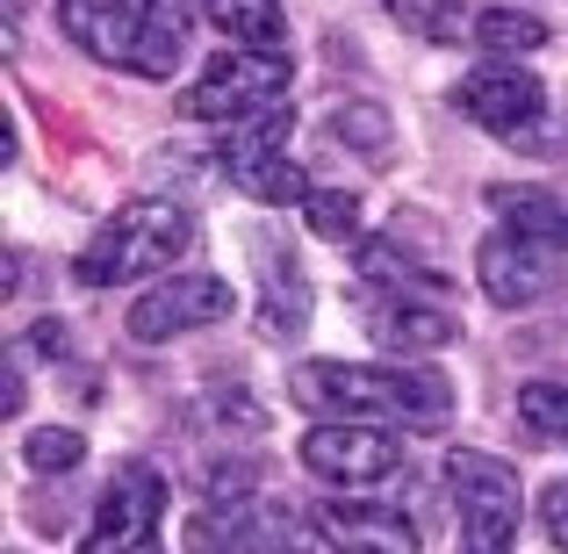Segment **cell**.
Segmentation results:
<instances>
[{
    "label": "cell",
    "instance_id": "cell-1",
    "mask_svg": "<svg viewBox=\"0 0 568 554\" xmlns=\"http://www.w3.org/2000/svg\"><path fill=\"white\" fill-rule=\"evenodd\" d=\"M288 396L303 411L324 417H361V425H410V432H439L454 417V389L439 367H375V361H303L288 374Z\"/></svg>",
    "mask_w": 568,
    "mask_h": 554
},
{
    "label": "cell",
    "instance_id": "cell-2",
    "mask_svg": "<svg viewBox=\"0 0 568 554\" xmlns=\"http://www.w3.org/2000/svg\"><path fill=\"white\" fill-rule=\"evenodd\" d=\"M58 29L101 66H123L138 80H166L187 58L194 8L187 0H58Z\"/></svg>",
    "mask_w": 568,
    "mask_h": 554
},
{
    "label": "cell",
    "instance_id": "cell-3",
    "mask_svg": "<svg viewBox=\"0 0 568 554\" xmlns=\"http://www.w3.org/2000/svg\"><path fill=\"white\" fill-rule=\"evenodd\" d=\"M194 245V216L181 202H123L72 260L80 289H130V281H166Z\"/></svg>",
    "mask_w": 568,
    "mask_h": 554
},
{
    "label": "cell",
    "instance_id": "cell-4",
    "mask_svg": "<svg viewBox=\"0 0 568 554\" xmlns=\"http://www.w3.org/2000/svg\"><path fill=\"white\" fill-rule=\"evenodd\" d=\"M446 497H454V533L460 554H511L518 547V518H526V490L483 446L446 454Z\"/></svg>",
    "mask_w": 568,
    "mask_h": 554
},
{
    "label": "cell",
    "instance_id": "cell-5",
    "mask_svg": "<svg viewBox=\"0 0 568 554\" xmlns=\"http://www.w3.org/2000/svg\"><path fill=\"white\" fill-rule=\"evenodd\" d=\"M288 87H295V66H288V51H223V58H209L202 72H194V87L181 94V109L194 115V123H237V115H260V109H274V101H288Z\"/></svg>",
    "mask_w": 568,
    "mask_h": 554
},
{
    "label": "cell",
    "instance_id": "cell-6",
    "mask_svg": "<svg viewBox=\"0 0 568 554\" xmlns=\"http://www.w3.org/2000/svg\"><path fill=\"white\" fill-rule=\"evenodd\" d=\"M303 469L317 483L346 490V497H367V490H388L410 461H403V440L382 425H361V417H324V425L303 432Z\"/></svg>",
    "mask_w": 568,
    "mask_h": 554
},
{
    "label": "cell",
    "instance_id": "cell-7",
    "mask_svg": "<svg viewBox=\"0 0 568 554\" xmlns=\"http://www.w3.org/2000/svg\"><path fill=\"white\" fill-rule=\"evenodd\" d=\"M159 518H166V475L144 469V461H123L115 483L101 490L94 526H87L80 554H166Z\"/></svg>",
    "mask_w": 568,
    "mask_h": 554
},
{
    "label": "cell",
    "instance_id": "cell-8",
    "mask_svg": "<svg viewBox=\"0 0 568 554\" xmlns=\"http://www.w3.org/2000/svg\"><path fill=\"white\" fill-rule=\"evenodd\" d=\"M295 547H303V518L274 497L209 504L187 518V554H295Z\"/></svg>",
    "mask_w": 568,
    "mask_h": 554
},
{
    "label": "cell",
    "instance_id": "cell-9",
    "mask_svg": "<svg viewBox=\"0 0 568 554\" xmlns=\"http://www.w3.org/2000/svg\"><path fill=\"white\" fill-rule=\"evenodd\" d=\"M561 260L568 252H547V245L511 238V231H489L483 245H475V281H483V295L497 310H532V303H547V295L568 289Z\"/></svg>",
    "mask_w": 568,
    "mask_h": 554
},
{
    "label": "cell",
    "instance_id": "cell-10",
    "mask_svg": "<svg viewBox=\"0 0 568 554\" xmlns=\"http://www.w3.org/2000/svg\"><path fill=\"white\" fill-rule=\"evenodd\" d=\"M223 318H231V281H216V274H166V281H152V295L130 303V339L166 346V339L209 332V324H223Z\"/></svg>",
    "mask_w": 568,
    "mask_h": 554
},
{
    "label": "cell",
    "instance_id": "cell-11",
    "mask_svg": "<svg viewBox=\"0 0 568 554\" xmlns=\"http://www.w3.org/2000/svg\"><path fill=\"white\" fill-rule=\"evenodd\" d=\"M454 109L468 115V123H483L489 138H518V130H532L547 115V87H540V72L497 58V66H475L468 80L454 87Z\"/></svg>",
    "mask_w": 568,
    "mask_h": 554
},
{
    "label": "cell",
    "instance_id": "cell-12",
    "mask_svg": "<svg viewBox=\"0 0 568 554\" xmlns=\"http://www.w3.org/2000/svg\"><path fill=\"white\" fill-rule=\"evenodd\" d=\"M361 332L375 339L382 353H432V346H454L460 318L432 295H396V289H361Z\"/></svg>",
    "mask_w": 568,
    "mask_h": 554
},
{
    "label": "cell",
    "instance_id": "cell-13",
    "mask_svg": "<svg viewBox=\"0 0 568 554\" xmlns=\"http://www.w3.org/2000/svg\"><path fill=\"white\" fill-rule=\"evenodd\" d=\"M317 541L332 554H417L425 533L410 526V512H388L375 497H332L317 512Z\"/></svg>",
    "mask_w": 568,
    "mask_h": 554
},
{
    "label": "cell",
    "instance_id": "cell-14",
    "mask_svg": "<svg viewBox=\"0 0 568 554\" xmlns=\"http://www.w3.org/2000/svg\"><path fill=\"white\" fill-rule=\"evenodd\" d=\"M288 138H295V109L288 101H274V109H260V115H237V123H223L216 130V159H223V173H252V167H274V159H288Z\"/></svg>",
    "mask_w": 568,
    "mask_h": 554
},
{
    "label": "cell",
    "instance_id": "cell-15",
    "mask_svg": "<svg viewBox=\"0 0 568 554\" xmlns=\"http://www.w3.org/2000/svg\"><path fill=\"white\" fill-rule=\"evenodd\" d=\"M353 266H361V289L432 295V303L446 295V274H439V266H425L410 245H396V238H361V245H353Z\"/></svg>",
    "mask_w": 568,
    "mask_h": 554
},
{
    "label": "cell",
    "instance_id": "cell-16",
    "mask_svg": "<svg viewBox=\"0 0 568 554\" xmlns=\"http://www.w3.org/2000/svg\"><path fill=\"white\" fill-rule=\"evenodd\" d=\"M310 324V281L295 260H281L274 245H260V332L266 339H303Z\"/></svg>",
    "mask_w": 568,
    "mask_h": 554
},
{
    "label": "cell",
    "instance_id": "cell-17",
    "mask_svg": "<svg viewBox=\"0 0 568 554\" xmlns=\"http://www.w3.org/2000/svg\"><path fill=\"white\" fill-rule=\"evenodd\" d=\"M489 209L511 238H532L547 252H568V194L555 188H489Z\"/></svg>",
    "mask_w": 568,
    "mask_h": 554
},
{
    "label": "cell",
    "instance_id": "cell-18",
    "mask_svg": "<svg viewBox=\"0 0 568 554\" xmlns=\"http://www.w3.org/2000/svg\"><path fill=\"white\" fill-rule=\"evenodd\" d=\"M202 22L237 51H288V14L274 0H202Z\"/></svg>",
    "mask_w": 568,
    "mask_h": 554
},
{
    "label": "cell",
    "instance_id": "cell-19",
    "mask_svg": "<svg viewBox=\"0 0 568 554\" xmlns=\"http://www.w3.org/2000/svg\"><path fill=\"white\" fill-rule=\"evenodd\" d=\"M468 43H475V51H489V58H526V51H540V43H547V22H540V14H526V8H475Z\"/></svg>",
    "mask_w": 568,
    "mask_h": 554
},
{
    "label": "cell",
    "instance_id": "cell-20",
    "mask_svg": "<svg viewBox=\"0 0 568 554\" xmlns=\"http://www.w3.org/2000/svg\"><path fill=\"white\" fill-rule=\"evenodd\" d=\"M375 8H388L410 37H425V43H460L475 29V14L460 8V0H375Z\"/></svg>",
    "mask_w": 568,
    "mask_h": 554
},
{
    "label": "cell",
    "instance_id": "cell-21",
    "mask_svg": "<svg viewBox=\"0 0 568 554\" xmlns=\"http://www.w3.org/2000/svg\"><path fill=\"white\" fill-rule=\"evenodd\" d=\"M245 202H260V209H295V202H310V173L295 167V159H274V167H252V173H237L231 181Z\"/></svg>",
    "mask_w": 568,
    "mask_h": 554
},
{
    "label": "cell",
    "instance_id": "cell-22",
    "mask_svg": "<svg viewBox=\"0 0 568 554\" xmlns=\"http://www.w3.org/2000/svg\"><path fill=\"white\" fill-rule=\"evenodd\" d=\"M518 417H526L532 440L568 446V382H526L518 389Z\"/></svg>",
    "mask_w": 568,
    "mask_h": 554
},
{
    "label": "cell",
    "instance_id": "cell-23",
    "mask_svg": "<svg viewBox=\"0 0 568 554\" xmlns=\"http://www.w3.org/2000/svg\"><path fill=\"white\" fill-rule=\"evenodd\" d=\"M332 138L338 144H353V152H367V159H388V115L375 109V101H338L332 109Z\"/></svg>",
    "mask_w": 568,
    "mask_h": 554
},
{
    "label": "cell",
    "instance_id": "cell-24",
    "mask_svg": "<svg viewBox=\"0 0 568 554\" xmlns=\"http://www.w3.org/2000/svg\"><path fill=\"white\" fill-rule=\"evenodd\" d=\"M303 216H310V231H317V238L346 245V238H361V194H353V188H310Z\"/></svg>",
    "mask_w": 568,
    "mask_h": 554
},
{
    "label": "cell",
    "instance_id": "cell-25",
    "mask_svg": "<svg viewBox=\"0 0 568 554\" xmlns=\"http://www.w3.org/2000/svg\"><path fill=\"white\" fill-rule=\"evenodd\" d=\"M22 461H29L37 475H72V469L87 461V440H80L72 425H37V432L22 440Z\"/></svg>",
    "mask_w": 568,
    "mask_h": 554
},
{
    "label": "cell",
    "instance_id": "cell-26",
    "mask_svg": "<svg viewBox=\"0 0 568 554\" xmlns=\"http://www.w3.org/2000/svg\"><path fill=\"white\" fill-rule=\"evenodd\" d=\"M540 526H547V541L568 554V483H547L540 490Z\"/></svg>",
    "mask_w": 568,
    "mask_h": 554
}]
</instances>
